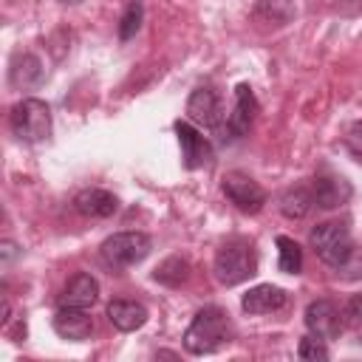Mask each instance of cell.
<instances>
[{
	"mask_svg": "<svg viewBox=\"0 0 362 362\" xmlns=\"http://www.w3.org/2000/svg\"><path fill=\"white\" fill-rule=\"evenodd\" d=\"M42 74H45V68H42L40 57H34V54H17L11 68H8V79H11L14 88H34V85H40Z\"/></svg>",
	"mask_w": 362,
	"mask_h": 362,
	"instance_id": "obj_18",
	"label": "cell"
},
{
	"mask_svg": "<svg viewBox=\"0 0 362 362\" xmlns=\"http://www.w3.org/2000/svg\"><path fill=\"white\" fill-rule=\"evenodd\" d=\"M59 3H62V6H79L82 0H59Z\"/></svg>",
	"mask_w": 362,
	"mask_h": 362,
	"instance_id": "obj_27",
	"label": "cell"
},
{
	"mask_svg": "<svg viewBox=\"0 0 362 362\" xmlns=\"http://www.w3.org/2000/svg\"><path fill=\"white\" fill-rule=\"evenodd\" d=\"M297 356H300V359H311V362H325V359H328V348L322 345V337L308 334V337L300 339Z\"/></svg>",
	"mask_w": 362,
	"mask_h": 362,
	"instance_id": "obj_23",
	"label": "cell"
},
{
	"mask_svg": "<svg viewBox=\"0 0 362 362\" xmlns=\"http://www.w3.org/2000/svg\"><path fill=\"white\" fill-rule=\"evenodd\" d=\"M74 206L79 215L85 218H110L116 209H119V198L107 189H99V187H90V189H82L76 198H74Z\"/></svg>",
	"mask_w": 362,
	"mask_h": 362,
	"instance_id": "obj_13",
	"label": "cell"
},
{
	"mask_svg": "<svg viewBox=\"0 0 362 362\" xmlns=\"http://www.w3.org/2000/svg\"><path fill=\"white\" fill-rule=\"evenodd\" d=\"M342 325L345 328H359L362 325V294L348 297V303L342 305Z\"/></svg>",
	"mask_w": 362,
	"mask_h": 362,
	"instance_id": "obj_25",
	"label": "cell"
},
{
	"mask_svg": "<svg viewBox=\"0 0 362 362\" xmlns=\"http://www.w3.org/2000/svg\"><path fill=\"white\" fill-rule=\"evenodd\" d=\"M288 303V294L280 288V286H272V283H260L255 288H249L240 300V308L246 314H272V311H280L283 305Z\"/></svg>",
	"mask_w": 362,
	"mask_h": 362,
	"instance_id": "obj_12",
	"label": "cell"
},
{
	"mask_svg": "<svg viewBox=\"0 0 362 362\" xmlns=\"http://www.w3.org/2000/svg\"><path fill=\"white\" fill-rule=\"evenodd\" d=\"M305 328L314 337L322 339H334L345 325H342V311L331 303V300H314L305 308Z\"/></svg>",
	"mask_w": 362,
	"mask_h": 362,
	"instance_id": "obj_9",
	"label": "cell"
},
{
	"mask_svg": "<svg viewBox=\"0 0 362 362\" xmlns=\"http://www.w3.org/2000/svg\"><path fill=\"white\" fill-rule=\"evenodd\" d=\"M175 136H178L187 170H198V167L212 164V144L198 133V127L192 122H175Z\"/></svg>",
	"mask_w": 362,
	"mask_h": 362,
	"instance_id": "obj_8",
	"label": "cell"
},
{
	"mask_svg": "<svg viewBox=\"0 0 362 362\" xmlns=\"http://www.w3.org/2000/svg\"><path fill=\"white\" fill-rule=\"evenodd\" d=\"M342 280H359L362 277V246H354L348 252V257L334 269Z\"/></svg>",
	"mask_w": 362,
	"mask_h": 362,
	"instance_id": "obj_24",
	"label": "cell"
},
{
	"mask_svg": "<svg viewBox=\"0 0 362 362\" xmlns=\"http://www.w3.org/2000/svg\"><path fill=\"white\" fill-rule=\"evenodd\" d=\"M255 116H257V99H255L252 88H249V85H238V88H235V110H232L229 119H226V133H229V139L246 136L249 127H252V122H255Z\"/></svg>",
	"mask_w": 362,
	"mask_h": 362,
	"instance_id": "obj_10",
	"label": "cell"
},
{
	"mask_svg": "<svg viewBox=\"0 0 362 362\" xmlns=\"http://www.w3.org/2000/svg\"><path fill=\"white\" fill-rule=\"evenodd\" d=\"M221 189L229 198V204H235L240 212H249V215L260 212L263 204H266L263 187L255 178H249L246 173H226L223 181H221Z\"/></svg>",
	"mask_w": 362,
	"mask_h": 362,
	"instance_id": "obj_6",
	"label": "cell"
},
{
	"mask_svg": "<svg viewBox=\"0 0 362 362\" xmlns=\"http://www.w3.org/2000/svg\"><path fill=\"white\" fill-rule=\"evenodd\" d=\"M107 320L119 331H136L147 322V308L136 300H113L107 303Z\"/></svg>",
	"mask_w": 362,
	"mask_h": 362,
	"instance_id": "obj_16",
	"label": "cell"
},
{
	"mask_svg": "<svg viewBox=\"0 0 362 362\" xmlns=\"http://www.w3.org/2000/svg\"><path fill=\"white\" fill-rule=\"evenodd\" d=\"M141 20H144V8H141V0H130L119 17V40H130L139 34L141 28Z\"/></svg>",
	"mask_w": 362,
	"mask_h": 362,
	"instance_id": "obj_22",
	"label": "cell"
},
{
	"mask_svg": "<svg viewBox=\"0 0 362 362\" xmlns=\"http://www.w3.org/2000/svg\"><path fill=\"white\" fill-rule=\"evenodd\" d=\"M187 116L198 127H206V130L221 127V122H223V105H221L218 90L212 85L195 88L189 93V99H187Z\"/></svg>",
	"mask_w": 362,
	"mask_h": 362,
	"instance_id": "obj_7",
	"label": "cell"
},
{
	"mask_svg": "<svg viewBox=\"0 0 362 362\" xmlns=\"http://www.w3.org/2000/svg\"><path fill=\"white\" fill-rule=\"evenodd\" d=\"M345 147H348L354 156H362V119L348 127V133H345Z\"/></svg>",
	"mask_w": 362,
	"mask_h": 362,
	"instance_id": "obj_26",
	"label": "cell"
},
{
	"mask_svg": "<svg viewBox=\"0 0 362 362\" xmlns=\"http://www.w3.org/2000/svg\"><path fill=\"white\" fill-rule=\"evenodd\" d=\"M277 266L286 274H297L303 269V249L294 238H286V235L277 238Z\"/></svg>",
	"mask_w": 362,
	"mask_h": 362,
	"instance_id": "obj_20",
	"label": "cell"
},
{
	"mask_svg": "<svg viewBox=\"0 0 362 362\" xmlns=\"http://www.w3.org/2000/svg\"><path fill=\"white\" fill-rule=\"evenodd\" d=\"M54 331L62 337V339H71V342H82L93 334V320L85 308H68V305H59V311L54 314Z\"/></svg>",
	"mask_w": 362,
	"mask_h": 362,
	"instance_id": "obj_11",
	"label": "cell"
},
{
	"mask_svg": "<svg viewBox=\"0 0 362 362\" xmlns=\"http://www.w3.org/2000/svg\"><path fill=\"white\" fill-rule=\"evenodd\" d=\"M311 195L320 209H337L351 198V184L339 175H320V178H314Z\"/></svg>",
	"mask_w": 362,
	"mask_h": 362,
	"instance_id": "obj_15",
	"label": "cell"
},
{
	"mask_svg": "<svg viewBox=\"0 0 362 362\" xmlns=\"http://www.w3.org/2000/svg\"><path fill=\"white\" fill-rule=\"evenodd\" d=\"M150 246H153L150 235H144V232H116L102 243L99 255L107 266L124 269V266H133V263L144 260L150 255Z\"/></svg>",
	"mask_w": 362,
	"mask_h": 362,
	"instance_id": "obj_5",
	"label": "cell"
},
{
	"mask_svg": "<svg viewBox=\"0 0 362 362\" xmlns=\"http://www.w3.org/2000/svg\"><path fill=\"white\" fill-rule=\"evenodd\" d=\"M308 243H311L314 255L331 269H337L348 257V252L354 249V240H351V232H348L345 221H322V223H317L308 232Z\"/></svg>",
	"mask_w": 362,
	"mask_h": 362,
	"instance_id": "obj_4",
	"label": "cell"
},
{
	"mask_svg": "<svg viewBox=\"0 0 362 362\" xmlns=\"http://www.w3.org/2000/svg\"><path fill=\"white\" fill-rule=\"evenodd\" d=\"M57 300L68 308H90L99 300V283L90 274H74Z\"/></svg>",
	"mask_w": 362,
	"mask_h": 362,
	"instance_id": "obj_14",
	"label": "cell"
},
{
	"mask_svg": "<svg viewBox=\"0 0 362 362\" xmlns=\"http://www.w3.org/2000/svg\"><path fill=\"white\" fill-rule=\"evenodd\" d=\"M223 342H229V317H226V311L218 308V305H204L192 317V322L184 334V348L195 356H204V354H215Z\"/></svg>",
	"mask_w": 362,
	"mask_h": 362,
	"instance_id": "obj_1",
	"label": "cell"
},
{
	"mask_svg": "<svg viewBox=\"0 0 362 362\" xmlns=\"http://www.w3.org/2000/svg\"><path fill=\"white\" fill-rule=\"evenodd\" d=\"M8 124H11V133L20 141H28V144L45 141L51 136V107L42 99L28 96V99H23L11 107Z\"/></svg>",
	"mask_w": 362,
	"mask_h": 362,
	"instance_id": "obj_3",
	"label": "cell"
},
{
	"mask_svg": "<svg viewBox=\"0 0 362 362\" xmlns=\"http://www.w3.org/2000/svg\"><path fill=\"white\" fill-rule=\"evenodd\" d=\"M215 277L223 286H238L257 272V255L249 240H229L215 252Z\"/></svg>",
	"mask_w": 362,
	"mask_h": 362,
	"instance_id": "obj_2",
	"label": "cell"
},
{
	"mask_svg": "<svg viewBox=\"0 0 362 362\" xmlns=\"http://www.w3.org/2000/svg\"><path fill=\"white\" fill-rule=\"evenodd\" d=\"M280 212L288 218V221H300L308 215V209L314 206V195L305 189V187H288L283 195H280Z\"/></svg>",
	"mask_w": 362,
	"mask_h": 362,
	"instance_id": "obj_19",
	"label": "cell"
},
{
	"mask_svg": "<svg viewBox=\"0 0 362 362\" xmlns=\"http://www.w3.org/2000/svg\"><path fill=\"white\" fill-rule=\"evenodd\" d=\"M153 277H156L158 283L175 288V286H181V283H187V277H189V263H187V257L173 255V257H167V260L153 272Z\"/></svg>",
	"mask_w": 362,
	"mask_h": 362,
	"instance_id": "obj_21",
	"label": "cell"
},
{
	"mask_svg": "<svg viewBox=\"0 0 362 362\" xmlns=\"http://www.w3.org/2000/svg\"><path fill=\"white\" fill-rule=\"evenodd\" d=\"M297 8L291 0H257L252 8V20L260 25H272V28H283L294 20Z\"/></svg>",
	"mask_w": 362,
	"mask_h": 362,
	"instance_id": "obj_17",
	"label": "cell"
}]
</instances>
